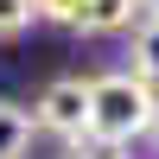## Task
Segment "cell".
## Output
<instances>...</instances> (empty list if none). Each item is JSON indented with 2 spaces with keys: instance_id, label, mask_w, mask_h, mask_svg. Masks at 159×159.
I'll use <instances>...</instances> for the list:
<instances>
[{
  "instance_id": "1",
  "label": "cell",
  "mask_w": 159,
  "mask_h": 159,
  "mask_svg": "<svg viewBox=\"0 0 159 159\" xmlns=\"http://www.w3.org/2000/svg\"><path fill=\"white\" fill-rule=\"evenodd\" d=\"M159 96L140 70H108L89 76V140H108V147H134L153 134Z\"/></svg>"
},
{
  "instance_id": "2",
  "label": "cell",
  "mask_w": 159,
  "mask_h": 159,
  "mask_svg": "<svg viewBox=\"0 0 159 159\" xmlns=\"http://www.w3.org/2000/svg\"><path fill=\"white\" fill-rule=\"evenodd\" d=\"M32 121L45 127V134H57L64 147H76V140H89V76H57V83L38 96Z\"/></svg>"
},
{
  "instance_id": "3",
  "label": "cell",
  "mask_w": 159,
  "mask_h": 159,
  "mask_svg": "<svg viewBox=\"0 0 159 159\" xmlns=\"http://www.w3.org/2000/svg\"><path fill=\"white\" fill-rule=\"evenodd\" d=\"M134 7L140 0H76V25L70 32H89V38L121 32V25H134Z\"/></svg>"
},
{
  "instance_id": "4",
  "label": "cell",
  "mask_w": 159,
  "mask_h": 159,
  "mask_svg": "<svg viewBox=\"0 0 159 159\" xmlns=\"http://www.w3.org/2000/svg\"><path fill=\"white\" fill-rule=\"evenodd\" d=\"M32 134H38V121L19 108V102H0V159H25L32 153Z\"/></svg>"
},
{
  "instance_id": "5",
  "label": "cell",
  "mask_w": 159,
  "mask_h": 159,
  "mask_svg": "<svg viewBox=\"0 0 159 159\" xmlns=\"http://www.w3.org/2000/svg\"><path fill=\"white\" fill-rule=\"evenodd\" d=\"M127 57H134V70H140V76L159 89V13L140 25V32H134V51H127Z\"/></svg>"
},
{
  "instance_id": "6",
  "label": "cell",
  "mask_w": 159,
  "mask_h": 159,
  "mask_svg": "<svg viewBox=\"0 0 159 159\" xmlns=\"http://www.w3.org/2000/svg\"><path fill=\"white\" fill-rule=\"evenodd\" d=\"M32 25H38V7H32V0H0V45L25 38Z\"/></svg>"
},
{
  "instance_id": "7",
  "label": "cell",
  "mask_w": 159,
  "mask_h": 159,
  "mask_svg": "<svg viewBox=\"0 0 159 159\" xmlns=\"http://www.w3.org/2000/svg\"><path fill=\"white\" fill-rule=\"evenodd\" d=\"M38 7V19H51V25H76V0H32Z\"/></svg>"
},
{
  "instance_id": "8",
  "label": "cell",
  "mask_w": 159,
  "mask_h": 159,
  "mask_svg": "<svg viewBox=\"0 0 159 159\" xmlns=\"http://www.w3.org/2000/svg\"><path fill=\"white\" fill-rule=\"evenodd\" d=\"M70 159H127V147H108V140H76Z\"/></svg>"
},
{
  "instance_id": "9",
  "label": "cell",
  "mask_w": 159,
  "mask_h": 159,
  "mask_svg": "<svg viewBox=\"0 0 159 159\" xmlns=\"http://www.w3.org/2000/svg\"><path fill=\"white\" fill-rule=\"evenodd\" d=\"M147 140H153V147H159V115H153V134H147Z\"/></svg>"
},
{
  "instance_id": "10",
  "label": "cell",
  "mask_w": 159,
  "mask_h": 159,
  "mask_svg": "<svg viewBox=\"0 0 159 159\" xmlns=\"http://www.w3.org/2000/svg\"><path fill=\"white\" fill-rule=\"evenodd\" d=\"M140 7H147V13H159V0H140Z\"/></svg>"
}]
</instances>
